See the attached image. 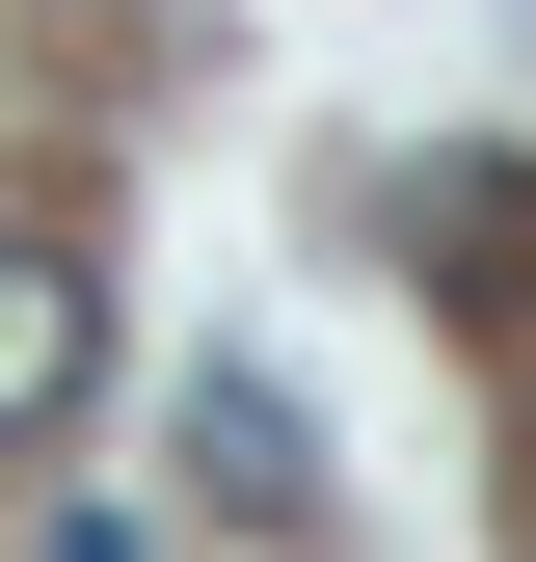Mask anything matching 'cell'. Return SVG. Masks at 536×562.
Here are the masks:
<instances>
[{"mask_svg":"<svg viewBox=\"0 0 536 562\" xmlns=\"http://www.w3.org/2000/svg\"><path fill=\"white\" fill-rule=\"evenodd\" d=\"M81 375H108V268L81 241H0V456L81 429Z\"/></svg>","mask_w":536,"mask_h":562,"instance_id":"obj_1","label":"cell"},{"mask_svg":"<svg viewBox=\"0 0 536 562\" xmlns=\"http://www.w3.org/2000/svg\"><path fill=\"white\" fill-rule=\"evenodd\" d=\"M188 456H215V509H322V482H295V402H268V375H188Z\"/></svg>","mask_w":536,"mask_h":562,"instance_id":"obj_2","label":"cell"}]
</instances>
